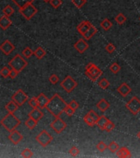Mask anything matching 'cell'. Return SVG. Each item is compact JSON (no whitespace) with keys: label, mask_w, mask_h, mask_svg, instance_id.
Listing matches in <instances>:
<instances>
[{"label":"cell","mask_w":140,"mask_h":158,"mask_svg":"<svg viewBox=\"0 0 140 158\" xmlns=\"http://www.w3.org/2000/svg\"><path fill=\"white\" fill-rule=\"evenodd\" d=\"M67 106H68L67 102L58 93H55L50 99L45 109L51 115L57 118V117H60V115L64 112V110Z\"/></svg>","instance_id":"cell-1"},{"label":"cell","mask_w":140,"mask_h":158,"mask_svg":"<svg viewBox=\"0 0 140 158\" xmlns=\"http://www.w3.org/2000/svg\"><path fill=\"white\" fill-rule=\"evenodd\" d=\"M0 124L5 129H7L8 132L13 131L21 124V121L19 118H17L13 113H9L7 115H5L4 118L1 119Z\"/></svg>","instance_id":"cell-2"},{"label":"cell","mask_w":140,"mask_h":158,"mask_svg":"<svg viewBox=\"0 0 140 158\" xmlns=\"http://www.w3.org/2000/svg\"><path fill=\"white\" fill-rule=\"evenodd\" d=\"M85 75L92 82H97V79L102 75V71L96 64L89 63L85 68Z\"/></svg>","instance_id":"cell-3"},{"label":"cell","mask_w":140,"mask_h":158,"mask_svg":"<svg viewBox=\"0 0 140 158\" xmlns=\"http://www.w3.org/2000/svg\"><path fill=\"white\" fill-rule=\"evenodd\" d=\"M28 64V63L22 56L17 54L14 56L13 59L8 62V65L10 66L11 69L17 70V72H22Z\"/></svg>","instance_id":"cell-4"},{"label":"cell","mask_w":140,"mask_h":158,"mask_svg":"<svg viewBox=\"0 0 140 158\" xmlns=\"http://www.w3.org/2000/svg\"><path fill=\"white\" fill-rule=\"evenodd\" d=\"M36 140L38 142V143L42 146L43 148H45L53 140V137L47 132V130L44 129L42 131H40L39 134L36 137Z\"/></svg>","instance_id":"cell-5"},{"label":"cell","mask_w":140,"mask_h":158,"mask_svg":"<svg viewBox=\"0 0 140 158\" xmlns=\"http://www.w3.org/2000/svg\"><path fill=\"white\" fill-rule=\"evenodd\" d=\"M60 86L63 87L65 92L68 93H71L77 87V82L71 76H67L66 78L60 82Z\"/></svg>","instance_id":"cell-6"},{"label":"cell","mask_w":140,"mask_h":158,"mask_svg":"<svg viewBox=\"0 0 140 158\" xmlns=\"http://www.w3.org/2000/svg\"><path fill=\"white\" fill-rule=\"evenodd\" d=\"M126 108L133 115H137L140 112V100L137 96H133L127 102Z\"/></svg>","instance_id":"cell-7"},{"label":"cell","mask_w":140,"mask_h":158,"mask_svg":"<svg viewBox=\"0 0 140 158\" xmlns=\"http://www.w3.org/2000/svg\"><path fill=\"white\" fill-rule=\"evenodd\" d=\"M38 12V10L32 3L28 4L27 6L24 7L23 8L19 9V13L22 15L27 20H31Z\"/></svg>","instance_id":"cell-8"},{"label":"cell","mask_w":140,"mask_h":158,"mask_svg":"<svg viewBox=\"0 0 140 158\" xmlns=\"http://www.w3.org/2000/svg\"><path fill=\"white\" fill-rule=\"evenodd\" d=\"M11 100L13 101L14 102H16L19 106H22L29 99H28V95H27V93L24 92V91H22V89H19V90H17V92L14 93L13 95H12Z\"/></svg>","instance_id":"cell-9"},{"label":"cell","mask_w":140,"mask_h":158,"mask_svg":"<svg viewBox=\"0 0 140 158\" xmlns=\"http://www.w3.org/2000/svg\"><path fill=\"white\" fill-rule=\"evenodd\" d=\"M50 127L53 129L54 131L56 133L60 134L66 128L67 124L63 121L60 117H57L55 119H54V121L50 124Z\"/></svg>","instance_id":"cell-10"},{"label":"cell","mask_w":140,"mask_h":158,"mask_svg":"<svg viewBox=\"0 0 140 158\" xmlns=\"http://www.w3.org/2000/svg\"><path fill=\"white\" fill-rule=\"evenodd\" d=\"M14 49H15V46L8 40H4V42L0 45V50L4 53L5 55H9Z\"/></svg>","instance_id":"cell-11"},{"label":"cell","mask_w":140,"mask_h":158,"mask_svg":"<svg viewBox=\"0 0 140 158\" xmlns=\"http://www.w3.org/2000/svg\"><path fill=\"white\" fill-rule=\"evenodd\" d=\"M74 47L79 54H83L89 48V45L87 44L85 39H79L74 44Z\"/></svg>","instance_id":"cell-12"},{"label":"cell","mask_w":140,"mask_h":158,"mask_svg":"<svg viewBox=\"0 0 140 158\" xmlns=\"http://www.w3.org/2000/svg\"><path fill=\"white\" fill-rule=\"evenodd\" d=\"M8 139L10 140L14 145L18 144L22 139H23V136L22 135L20 132H18L16 129H14L13 131L11 132L10 135L8 136Z\"/></svg>","instance_id":"cell-13"},{"label":"cell","mask_w":140,"mask_h":158,"mask_svg":"<svg viewBox=\"0 0 140 158\" xmlns=\"http://www.w3.org/2000/svg\"><path fill=\"white\" fill-rule=\"evenodd\" d=\"M92 26V23H91L90 22H88V21H83V22H82L77 26V32L83 36L84 35H85V33L87 32Z\"/></svg>","instance_id":"cell-14"},{"label":"cell","mask_w":140,"mask_h":158,"mask_svg":"<svg viewBox=\"0 0 140 158\" xmlns=\"http://www.w3.org/2000/svg\"><path fill=\"white\" fill-rule=\"evenodd\" d=\"M28 116L30 118H32L33 119H35L36 121L39 122L41 118H43L44 113L40 110V108H35L32 109V110L28 114Z\"/></svg>","instance_id":"cell-15"},{"label":"cell","mask_w":140,"mask_h":158,"mask_svg":"<svg viewBox=\"0 0 140 158\" xmlns=\"http://www.w3.org/2000/svg\"><path fill=\"white\" fill-rule=\"evenodd\" d=\"M117 92L118 93H120V95H121L123 97H126L127 95L131 92V88L130 86L125 82H123L120 86L117 87Z\"/></svg>","instance_id":"cell-16"},{"label":"cell","mask_w":140,"mask_h":158,"mask_svg":"<svg viewBox=\"0 0 140 158\" xmlns=\"http://www.w3.org/2000/svg\"><path fill=\"white\" fill-rule=\"evenodd\" d=\"M36 98L37 101H38V104H39V108H40V110L45 108L47 104L49 103V101H50V99L48 98L44 93H40Z\"/></svg>","instance_id":"cell-17"},{"label":"cell","mask_w":140,"mask_h":158,"mask_svg":"<svg viewBox=\"0 0 140 158\" xmlns=\"http://www.w3.org/2000/svg\"><path fill=\"white\" fill-rule=\"evenodd\" d=\"M12 23L13 22L9 19V16L4 15V16L0 17V27H1V29L4 30V31L7 30L12 25Z\"/></svg>","instance_id":"cell-18"},{"label":"cell","mask_w":140,"mask_h":158,"mask_svg":"<svg viewBox=\"0 0 140 158\" xmlns=\"http://www.w3.org/2000/svg\"><path fill=\"white\" fill-rule=\"evenodd\" d=\"M116 156L118 157L121 158H126V157H131V152L130 151L125 147H122V148H119V150L115 152Z\"/></svg>","instance_id":"cell-19"},{"label":"cell","mask_w":140,"mask_h":158,"mask_svg":"<svg viewBox=\"0 0 140 158\" xmlns=\"http://www.w3.org/2000/svg\"><path fill=\"white\" fill-rule=\"evenodd\" d=\"M97 107L101 111L105 112L110 108V103L107 101L106 99H101L100 101L97 102Z\"/></svg>","instance_id":"cell-20"},{"label":"cell","mask_w":140,"mask_h":158,"mask_svg":"<svg viewBox=\"0 0 140 158\" xmlns=\"http://www.w3.org/2000/svg\"><path fill=\"white\" fill-rule=\"evenodd\" d=\"M110 119L108 118H106L105 115H101L100 116V118L98 119V121L97 122V126L98 128H100L101 130H104L105 131V128H106V124L108 123Z\"/></svg>","instance_id":"cell-21"},{"label":"cell","mask_w":140,"mask_h":158,"mask_svg":"<svg viewBox=\"0 0 140 158\" xmlns=\"http://www.w3.org/2000/svg\"><path fill=\"white\" fill-rule=\"evenodd\" d=\"M97 33V27L92 25V26L89 28V30L87 31V32L85 33V35L83 36V38L86 40H90L92 37H93Z\"/></svg>","instance_id":"cell-22"},{"label":"cell","mask_w":140,"mask_h":158,"mask_svg":"<svg viewBox=\"0 0 140 158\" xmlns=\"http://www.w3.org/2000/svg\"><path fill=\"white\" fill-rule=\"evenodd\" d=\"M18 107H19V105H17L16 102L12 101V100L7 103V105H5V109H6L7 111L9 112V113H14L16 110H17Z\"/></svg>","instance_id":"cell-23"},{"label":"cell","mask_w":140,"mask_h":158,"mask_svg":"<svg viewBox=\"0 0 140 158\" xmlns=\"http://www.w3.org/2000/svg\"><path fill=\"white\" fill-rule=\"evenodd\" d=\"M13 2L20 9V8H23L24 7L27 6L28 4H31V3H33L34 0H13Z\"/></svg>","instance_id":"cell-24"},{"label":"cell","mask_w":140,"mask_h":158,"mask_svg":"<svg viewBox=\"0 0 140 158\" xmlns=\"http://www.w3.org/2000/svg\"><path fill=\"white\" fill-rule=\"evenodd\" d=\"M37 123H38V122L36 121L35 119L29 117V118L26 120V122H25V125H26L29 129L32 130V129H34V128H36V126L37 125Z\"/></svg>","instance_id":"cell-25"},{"label":"cell","mask_w":140,"mask_h":158,"mask_svg":"<svg viewBox=\"0 0 140 158\" xmlns=\"http://www.w3.org/2000/svg\"><path fill=\"white\" fill-rule=\"evenodd\" d=\"M101 26L104 31H109L112 27V22L108 18H106L101 22Z\"/></svg>","instance_id":"cell-26"},{"label":"cell","mask_w":140,"mask_h":158,"mask_svg":"<svg viewBox=\"0 0 140 158\" xmlns=\"http://www.w3.org/2000/svg\"><path fill=\"white\" fill-rule=\"evenodd\" d=\"M46 54V52L41 47H38L35 51H34V55L38 59H41L42 58H44Z\"/></svg>","instance_id":"cell-27"},{"label":"cell","mask_w":140,"mask_h":158,"mask_svg":"<svg viewBox=\"0 0 140 158\" xmlns=\"http://www.w3.org/2000/svg\"><path fill=\"white\" fill-rule=\"evenodd\" d=\"M115 21L119 25H123L124 23L127 21V18L126 16H124L123 13H120L115 17Z\"/></svg>","instance_id":"cell-28"},{"label":"cell","mask_w":140,"mask_h":158,"mask_svg":"<svg viewBox=\"0 0 140 158\" xmlns=\"http://www.w3.org/2000/svg\"><path fill=\"white\" fill-rule=\"evenodd\" d=\"M83 120H84V122H85V123H86L88 126H90V127H93V126L96 125V122L94 121L93 118H92V117H91L90 115H88V114L84 115Z\"/></svg>","instance_id":"cell-29"},{"label":"cell","mask_w":140,"mask_h":158,"mask_svg":"<svg viewBox=\"0 0 140 158\" xmlns=\"http://www.w3.org/2000/svg\"><path fill=\"white\" fill-rule=\"evenodd\" d=\"M98 86H100L101 88L103 89V90H106L109 86H110V82L107 80L106 78H101L100 80V82H98Z\"/></svg>","instance_id":"cell-30"},{"label":"cell","mask_w":140,"mask_h":158,"mask_svg":"<svg viewBox=\"0 0 140 158\" xmlns=\"http://www.w3.org/2000/svg\"><path fill=\"white\" fill-rule=\"evenodd\" d=\"M3 13L5 16H11L14 13V9L13 7H12L11 5H7V6L4 7L3 9Z\"/></svg>","instance_id":"cell-31"},{"label":"cell","mask_w":140,"mask_h":158,"mask_svg":"<svg viewBox=\"0 0 140 158\" xmlns=\"http://www.w3.org/2000/svg\"><path fill=\"white\" fill-rule=\"evenodd\" d=\"M119 148H120V146L115 141L110 142V144L108 145V149H109L111 152H115H115L119 150Z\"/></svg>","instance_id":"cell-32"},{"label":"cell","mask_w":140,"mask_h":158,"mask_svg":"<svg viewBox=\"0 0 140 158\" xmlns=\"http://www.w3.org/2000/svg\"><path fill=\"white\" fill-rule=\"evenodd\" d=\"M22 157L25 158H30L33 157V151H31L29 148H25L23 151H22Z\"/></svg>","instance_id":"cell-33"},{"label":"cell","mask_w":140,"mask_h":158,"mask_svg":"<svg viewBox=\"0 0 140 158\" xmlns=\"http://www.w3.org/2000/svg\"><path fill=\"white\" fill-rule=\"evenodd\" d=\"M28 104L32 109L39 108V104H38V101H37L36 97H32L28 100Z\"/></svg>","instance_id":"cell-34"},{"label":"cell","mask_w":140,"mask_h":158,"mask_svg":"<svg viewBox=\"0 0 140 158\" xmlns=\"http://www.w3.org/2000/svg\"><path fill=\"white\" fill-rule=\"evenodd\" d=\"M120 66L117 63H113L110 66V72H112V73H115V74H116L118 72H120Z\"/></svg>","instance_id":"cell-35"},{"label":"cell","mask_w":140,"mask_h":158,"mask_svg":"<svg viewBox=\"0 0 140 158\" xmlns=\"http://www.w3.org/2000/svg\"><path fill=\"white\" fill-rule=\"evenodd\" d=\"M107 148H108V145L106 144L103 141H100L97 144V149L99 151H101V152L106 151Z\"/></svg>","instance_id":"cell-36"},{"label":"cell","mask_w":140,"mask_h":158,"mask_svg":"<svg viewBox=\"0 0 140 158\" xmlns=\"http://www.w3.org/2000/svg\"><path fill=\"white\" fill-rule=\"evenodd\" d=\"M10 70L7 67H4L3 69L0 70V75L2 76L4 78H7L9 77V74H10Z\"/></svg>","instance_id":"cell-37"},{"label":"cell","mask_w":140,"mask_h":158,"mask_svg":"<svg viewBox=\"0 0 140 158\" xmlns=\"http://www.w3.org/2000/svg\"><path fill=\"white\" fill-rule=\"evenodd\" d=\"M22 54H23L24 57H26L27 59H29V58H31V56L33 55L34 52L30 49V48H29V47H27V48H25V49L22 50Z\"/></svg>","instance_id":"cell-38"},{"label":"cell","mask_w":140,"mask_h":158,"mask_svg":"<svg viewBox=\"0 0 140 158\" xmlns=\"http://www.w3.org/2000/svg\"><path fill=\"white\" fill-rule=\"evenodd\" d=\"M79 152H80V151H79V149H78L76 146H73V147L69 149V153L71 156H73V157L77 156V155L79 154Z\"/></svg>","instance_id":"cell-39"},{"label":"cell","mask_w":140,"mask_h":158,"mask_svg":"<svg viewBox=\"0 0 140 158\" xmlns=\"http://www.w3.org/2000/svg\"><path fill=\"white\" fill-rule=\"evenodd\" d=\"M86 2H87V0H72V3H74L77 8L83 7V6L86 3Z\"/></svg>","instance_id":"cell-40"},{"label":"cell","mask_w":140,"mask_h":158,"mask_svg":"<svg viewBox=\"0 0 140 158\" xmlns=\"http://www.w3.org/2000/svg\"><path fill=\"white\" fill-rule=\"evenodd\" d=\"M50 4L54 8H58L62 4V0H50Z\"/></svg>","instance_id":"cell-41"},{"label":"cell","mask_w":140,"mask_h":158,"mask_svg":"<svg viewBox=\"0 0 140 158\" xmlns=\"http://www.w3.org/2000/svg\"><path fill=\"white\" fill-rule=\"evenodd\" d=\"M105 49H106V51L109 53V54H112V53L115 52V46L113 44H111V43H109L108 45H106V47H105Z\"/></svg>","instance_id":"cell-42"},{"label":"cell","mask_w":140,"mask_h":158,"mask_svg":"<svg viewBox=\"0 0 140 158\" xmlns=\"http://www.w3.org/2000/svg\"><path fill=\"white\" fill-rule=\"evenodd\" d=\"M87 114H88V115H90V116H91V117H92V118H93V120L95 122H96V124H97V122L98 121V119H99V118H100V116H99V115H97V113H96V112L94 111V110H91L90 111L88 112Z\"/></svg>","instance_id":"cell-43"},{"label":"cell","mask_w":140,"mask_h":158,"mask_svg":"<svg viewBox=\"0 0 140 158\" xmlns=\"http://www.w3.org/2000/svg\"><path fill=\"white\" fill-rule=\"evenodd\" d=\"M115 124H114L113 122L110 121V120H109L108 121V123L106 124V128H105V131L106 132H111L112 130H113L114 128H115Z\"/></svg>","instance_id":"cell-44"},{"label":"cell","mask_w":140,"mask_h":158,"mask_svg":"<svg viewBox=\"0 0 140 158\" xmlns=\"http://www.w3.org/2000/svg\"><path fill=\"white\" fill-rule=\"evenodd\" d=\"M49 81H50L52 84H56V83H58L59 81H60V78H59L56 74H52V75L49 78Z\"/></svg>","instance_id":"cell-45"},{"label":"cell","mask_w":140,"mask_h":158,"mask_svg":"<svg viewBox=\"0 0 140 158\" xmlns=\"http://www.w3.org/2000/svg\"><path fill=\"white\" fill-rule=\"evenodd\" d=\"M63 113H65L67 115H69V116H72V115H74V113H75V110H74V109H72L70 106H69V105H68V106H67L66 108H65V110H64V112Z\"/></svg>","instance_id":"cell-46"},{"label":"cell","mask_w":140,"mask_h":158,"mask_svg":"<svg viewBox=\"0 0 140 158\" xmlns=\"http://www.w3.org/2000/svg\"><path fill=\"white\" fill-rule=\"evenodd\" d=\"M69 105V106H70L72 109H74V110H77L78 107H79V105H78V103H77L76 101H74V100H73V101H71L68 104Z\"/></svg>","instance_id":"cell-47"},{"label":"cell","mask_w":140,"mask_h":158,"mask_svg":"<svg viewBox=\"0 0 140 158\" xmlns=\"http://www.w3.org/2000/svg\"><path fill=\"white\" fill-rule=\"evenodd\" d=\"M18 73H19V72H17V70H15V69H11L9 77H10L12 79H13V78H15L17 75H18Z\"/></svg>","instance_id":"cell-48"},{"label":"cell","mask_w":140,"mask_h":158,"mask_svg":"<svg viewBox=\"0 0 140 158\" xmlns=\"http://www.w3.org/2000/svg\"><path fill=\"white\" fill-rule=\"evenodd\" d=\"M137 137H138V138H139L140 139V130L139 132H138V133H137Z\"/></svg>","instance_id":"cell-49"},{"label":"cell","mask_w":140,"mask_h":158,"mask_svg":"<svg viewBox=\"0 0 140 158\" xmlns=\"http://www.w3.org/2000/svg\"><path fill=\"white\" fill-rule=\"evenodd\" d=\"M44 2H45V3H49L50 2V0H43Z\"/></svg>","instance_id":"cell-50"}]
</instances>
